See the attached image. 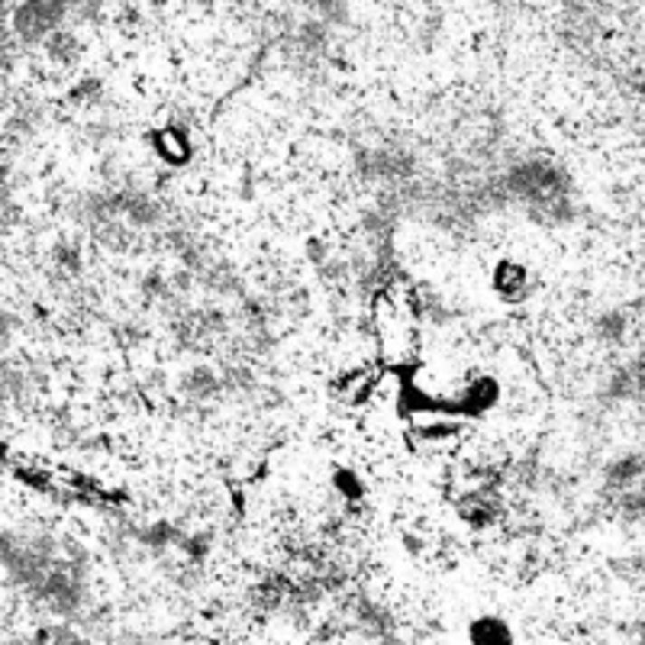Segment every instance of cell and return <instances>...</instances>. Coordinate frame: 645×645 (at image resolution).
I'll use <instances>...</instances> for the list:
<instances>
[{"mask_svg": "<svg viewBox=\"0 0 645 645\" xmlns=\"http://www.w3.org/2000/svg\"><path fill=\"white\" fill-rule=\"evenodd\" d=\"M494 288L500 290V297L507 300H519V297L529 290V275L523 265H513V261H504L498 268V275H494Z\"/></svg>", "mask_w": 645, "mask_h": 645, "instance_id": "cell-1", "label": "cell"}, {"mask_svg": "<svg viewBox=\"0 0 645 645\" xmlns=\"http://www.w3.org/2000/svg\"><path fill=\"white\" fill-rule=\"evenodd\" d=\"M156 148H158V156L168 158V162H175V165L187 162V156H191L187 136L181 133V129H162V133L156 136Z\"/></svg>", "mask_w": 645, "mask_h": 645, "instance_id": "cell-2", "label": "cell"}]
</instances>
